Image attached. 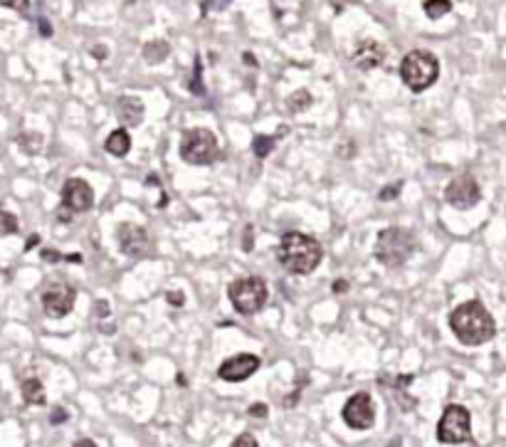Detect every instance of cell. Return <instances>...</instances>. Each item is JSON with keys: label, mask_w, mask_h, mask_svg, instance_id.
Returning <instances> with one entry per match:
<instances>
[{"label": "cell", "mask_w": 506, "mask_h": 447, "mask_svg": "<svg viewBox=\"0 0 506 447\" xmlns=\"http://www.w3.org/2000/svg\"><path fill=\"white\" fill-rule=\"evenodd\" d=\"M418 250V237L407 228H385L378 232L376 259L385 267H403Z\"/></svg>", "instance_id": "3"}, {"label": "cell", "mask_w": 506, "mask_h": 447, "mask_svg": "<svg viewBox=\"0 0 506 447\" xmlns=\"http://www.w3.org/2000/svg\"><path fill=\"white\" fill-rule=\"evenodd\" d=\"M277 257L289 275H312L324 257V250L304 232H287L279 242Z\"/></svg>", "instance_id": "2"}, {"label": "cell", "mask_w": 506, "mask_h": 447, "mask_svg": "<svg viewBox=\"0 0 506 447\" xmlns=\"http://www.w3.org/2000/svg\"><path fill=\"white\" fill-rule=\"evenodd\" d=\"M245 62H247V65H252V67L257 65V59H254V57H252V54H250V52H245Z\"/></svg>", "instance_id": "38"}, {"label": "cell", "mask_w": 506, "mask_h": 447, "mask_svg": "<svg viewBox=\"0 0 506 447\" xmlns=\"http://www.w3.org/2000/svg\"><path fill=\"white\" fill-rule=\"evenodd\" d=\"M92 57H97V59H104V57H106V48H104V45H97V48L92 50Z\"/></svg>", "instance_id": "34"}, {"label": "cell", "mask_w": 506, "mask_h": 447, "mask_svg": "<svg viewBox=\"0 0 506 447\" xmlns=\"http://www.w3.org/2000/svg\"><path fill=\"white\" fill-rule=\"evenodd\" d=\"M343 423L351 430H371L376 423V406L368 393H356L343 406Z\"/></svg>", "instance_id": "10"}, {"label": "cell", "mask_w": 506, "mask_h": 447, "mask_svg": "<svg viewBox=\"0 0 506 447\" xmlns=\"http://www.w3.org/2000/svg\"><path fill=\"white\" fill-rule=\"evenodd\" d=\"M423 10L430 20H440L452 10V0H425Z\"/></svg>", "instance_id": "20"}, {"label": "cell", "mask_w": 506, "mask_h": 447, "mask_svg": "<svg viewBox=\"0 0 506 447\" xmlns=\"http://www.w3.org/2000/svg\"><path fill=\"white\" fill-rule=\"evenodd\" d=\"M252 240H254L252 228H247V230H245V245H242V250H245V252H250V250H252Z\"/></svg>", "instance_id": "31"}, {"label": "cell", "mask_w": 506, "mask_h": 447, "mask_svg": "<svg viewBox=\"0 0 506 447\" xmlns=\"http://www.w3.org/2000/svg\"><path fill=\"white\" fill-rule=\"evenodd\" d=\"M383 59H385V48H383L381 42H376V40L358 42V48H356L354 54H351V62H354V65L358 67V70H363V72L381 67Z\"/></svg>", "instance_id": "14"}, {"label": "cell", "mask_w": 506, "mask_h": 447, "mask_svg": "<svg viewBox=\"0 0 506 447\" xmlns=\"http://www.w3.org/2000/svg\"><path fill=\"white\" fill-rule=\"evenodd\" d=\"M23 398L28 406H45L48 395H45V386L40 383V378H28V381H23Z\"/></svg>", "instance_id": "18"}, {"label": "cell", "mask_w": 506, "mask_h": 447, "mask_svg": "<svg viewBox=\"0 0 506 447\" xmlns=\"http://www.w3.org/2000/svg\"><path fill=\"white\" fill-rule=\"evenodd\" d=\"M97 304H99V314H101V317H104V314H109V306H106V301H104V299L97 301Z\"/></svg>", "instance_id": "36"}, {"label": "cell", "mask_w": 506, "mask_h": 447, "mask_svg": "<svg viewBox=\"0 0 506 447\" xmlns=\"http://www.w3.org/2000/svg\"><path fill=\"white\" fill-rule=\"evenodd\" d=\"M40 245V235H30L28 242H25V252H30L32 248H37Z\"/></svg>", "instance_id": "32"}, {"label": "cell", "mask_w": 506, "mask_h": 447, "mask_svg": "<svg viewBox=\"0 0 506 447\" xmlns=\"http://www.w3.org/2000/svg\"><path fill=\"white\" fill-rule=\"evenodd\" d=\"M77 289L67 282H52L42 292V309L50 319H62L74 309Z\"/></svg>", "instance_id": "8"}, {"label": "cell", "mask_w": 506, "mask_h": 447, "mask_svg": "<svg viewBox=\"0 0 506 447\" xmlns=\"http://www.w3.org/2000/svg\"><path fill=\"white\" fill-rule=\"evenodd\" d=\"M40 32H42V37L52 35V28H50V23H48V20H42V18H40Z\"/></svg>", "instance_id": "33"}, {"label": "cell", "mask_w": 506, "mask_h": 447, "mask_svg": "<svg viewBox=\"0 0 506 447\" xmlns=\"http://www.w3.org/2000/svg\"><path fill=\"white\" fill-rule=\"evenodd\" d=\"M74 447H97V445L92 440H79V442H74Z\"/></svg>", "instance_id": "37"}, {"label": "cell", "mask_w": 506, "mask_h": 447, "mask_svg": "<svg viewBox=\"0 0 506 447\" xmlns=\"http://www.w3.org/2000/svg\"><path fill=\"white\" fill-rule=\"evenodd\" d=\"M165 299H168V304L171 306H183L185 304V295H183V292H168V295H165Z\"/></svg>", "instance_id": "29"}, {"label": "cell", "mask_w": 506, "mask_h": 447, "mask_svg": "<svg viewBox=\"0 0 506 447\" xmlns=\"http://www.w3.org/2000/svg\"><path fill=\"white\" fill-rule=\"evenodd\" d=\"M440 77V59L427 50H412L401 62V79L410 92L420 95L430 89Z\"/></svg>", "instance_id": "4"}, {"label": "cell", "mask_w": 506, "mask_h": 447, "mask_svg": "<svg viewBox=\"0 0 506 447\" xmlns=\"http://www.w3.org/2000/svg\"><path fill=\"white\" fill-rule=\"evenodd\" d=\"M67 418H70V415H67V410L62 406H57L52 410V415H50V423L52 425H62V423H67Z\"/></svg>", "instance_id": "27"}, {"label": "cell", "mask_w": 506, "mask_h": 447, "mask_svg": "<svg viewBox=\"0 0 506 447\" xmlns=\"http://www.w3.org/2000/svg\"><path fill=\"white\" fill-rule=\"evenodd\" d=\"M472 437V418L465 406H447L437 423V440L442 445H462Z\"/></svg>", "instance_id": "7"}, {"label": "cell", "mask_w": 506, "mask_h": 447, "mask_svg": "<svg viewBox=\"0 0 506 447\" xmlns=\"http://www.w3.org/2000/svg\"><path fill=\"white\" fill-rule=\"evenodd\" d=\"M0 6H3V8H10V10L25 12L30 8V0H0Z\"/></svg>", "instance_id": "26"}, {"label": "cell", "mask_w": 506, "mask_h": 447, "mask_svg": "<svg viewBox=\"0 0 506 447\" xmlns=\"http://www.w3.org/2000/svg\"><path fill=\"white\" fill-rule=\"evenodd\" d=\"M259 366H262V361H259L257 356H252V353H237V356H232V359L220 364L218 376L227 383H242V381H247Z\"/></svg>", "instance_id": "13"}, {"label": "cell", "mask_w": 506, "mask_h": 447, "mask_svg": "<svg viewBox=\"0 0 506 447\" xmlns=\"http://www.w3.org/2000/svg\"><path fill=\"white\" fill-rule=\"evenodd\" d=\"M449 329L459 339V344L465 346H482L489 339H494L496 324L494 317L489 314V309L482 301L472 299L459 304L452 314H449Z\"/></svg>", "instance_id": "1"}, {"label": "cell", "mask_w": 506, "mask_h": 447, "mask_svg": "<svg viewBox=\"0 0 506 447\" xmlns=\"http://www.w3.org/2000/svg\"><path fill=\"white\" fill-rule=\"evenodd\" d=\"M117 117L124 129L139 126L143 121V101L139 97H119L117 101Z\"/></svg>", "instance_id": "15"}, {"label": "cell", "mask_w": 506, "mask_h": 447, "mask_svg": "<svg viewBox=\"0 0 506 447\" xmlns=\"http://www.w3.org/2000/svg\"><path fill=\"white\" fill-rule=\"evenodd\" d=\"M312 92L309 89H296L294 95L287 97V112L289 114H301L312 106Z\"/></svg>", "instance_id": "19"}, {"label": "cell", "mask_w": 506, "mask_h": 447, "mask_svg": "<svg viewBox=\"0 0 506 447\" xmlns=\"http://www.w3.org/2000/svg\"><path fill=\"white\" fill-rule=\"evenodd\" d=\"M388 447H401V440H393V445H388Z\"/></svg>", "instance_id": "39"}, {"label": "cell", "mask_w": 506, "mask_h": 447, "mask_svg": "<svg viewBox=\"0 0 506 447\" xmlns=\"http://www.w3.org/2000/svg\"><path fill=\"white\" fill-rule=\"evenodd\" d=\"M18 143H20V148H23V151H28V153H37V151H40L42 136H40V134H32V131H28V134L20 136Z\"/></svg>", "instance_id": "24"}, {"label": "cell", "mask_w": 506, "mask_h": 447, "mask_svg": "<svg viewBox=\"0 0 506 447\" xmlns=\"http://www.w3.org/2000/svg\"><path fill=\"white\" fill-rule=\"evenodd\" d=\"M232 447H259V445H257V440H254L252 435H247V433H245V435H240L235 442H232Z\"/></svg>", "instance_id": "28"}, {"label": "cell", "mask_w": 506, "mask_h": 447, "mask_svg": "<svg viewBox=\"0 0 506 447\" xmlns=\"http://www.w3.org/2000/svg\"><path fill=\"white\" fill-rule=\"evenodd\" d=\"M18 230H20L18 218H15L12 212H8V210H3V208H0V237L15 235Z\"/></svg>", "instance_id": "22"}, {"label": "cell", "mask_w": 506, "mask_h": 447, "mask_svg": "<svg viewBox=\"0 0 506 447\" xmlns=\"http://www.w3.org/2000/svg\"><path fill=\"white\" fill-rule=\"evenodd\" d=\"M274 143H277V136H265V134L254 136L252 153L257 156V159H267V156L274 151Z\"/></svg>", "instance_id": "21"}, {"label": "cell", "mask_w": 506, "mask_h": 447, "mask_svg": "<svg viewBox=\"0 0 506 447\" xmlns=\"http://www.w3.org/2000/svg\"><path fill=\"white\" fill-rule=\"evenodd\" d=\"M106 151L112 153V156H117V159H124L126 153L131 151V136L126 129H117L109 134V139H106Z\"/></svg>", "instance_id": "16"}, {"label": "cell", "mask_w": 506, "mask_h": 447, "mask_svg": "<svg viewBox=\"0 0 506 447\" xmlns=\"http://www.w3.org/2000/svg\"><path fill=\"white\" fill-rule=\"evenodd\" d=\"M250 415H254V418H265L267 406L265 403H254V406H250Z\"/></svg>", "instance_id": "30"}, {"label": "cell", "mask_w": 506, "mask_h": 447, "mask_svg": "<svg viewBox=\"0 0 506 447\" xmlns=\"http://www.w3.org/2000/svg\"><path fill=\"white\" fill-rule=\"evenodd\" d=\"M346 282H343V279H338V282L334 284V292H338V295H343V292H346Z\"/></svg>", "instance_id": "35"}, {"label": "cell", "mask_w": 506, "mask_h": 447, "mask_svg": "<svg viewBox=\"0 0 506 447\" xmlns=\"http://www.w3.org/2000/svg\"><path fill=\"white\" fill-rule=\"evenodd\" d=\"M117 242L119 250L131 259H141L151 255V237H148V230L141 225L134 223H121L117 228Z\"/></svg>", "instance_id": "9"}, {"label": "cell", "mask_w": 506, "mask_h": 447, "mask_svg": "<svg viewBox=\"0 0 506 447\" xmlns=\"http://www.w3.org/2000/svg\"><path fill=\"white\" fill-rule=\"evenodd\" d=\"M190 92L195 97H205V84H203V65H201V57L195 59V70H193V79H190Z\"/></svg>", "instance_id": "23"}, {"label": "cell", "mask_w": 506, "mask_h": 447, "mask_svg": "<svg viewBox=\"0 0 506 447\" xmlns=\"http://www.w3.org/2000/svg\"><path fill=\"white\" fill-rule=\"evenodd\" d=\"M94 206V190L82 178H70L62 188V208L70 212H87Z\"/></svg>", "instance_id": "12"}, {"label": "cell", "mask_w": 506, "mask_h": 447, "mask_svg": "<svg viewBox=\"0 0 506 447\" xmlns=\"http://www.w3.org/2000/svg\"><path fill=\"white\" fill-rule=\"evenodd\" d=\"M168 54H171V45L165 40H151L143 45V59L148 65H161L163 59H168Z\"/></svg>", "instance_id": "17"}, {"label": "cell", "mask_w": 506, "mask_h": 447, "mask_svg": "<svg viewBox=\"0 0 506 447\" xmlns=\"http://www.w3.org/2000/svg\"><path fill=\"white\" fill-rule=\"evenodd\" d=\"M267 284L262 277H245L227 287V297L235 306V312L242 317H252L267 304Z\"/></svg>", "instance_id": "5"}, {"label": "cell", "mask_w": 506, "mask_h": 447, "mask_svg": "<svg viewBox=\"0 0 506 447\" xmlns=\"http://www.w3.org/2000/svg\"><path fill=\"white\" fill-rule=\"evenodd\" d=\"M445 200L457 210H469L482 200V188L469 173H465V176H457L449 181L447 190H445Z\"/></svg>", "instance_id": "11"}, {"label": "cell", "mask_w": 506, "mask_h": 447, "mask_svg": "<svg viewBox=\"0 0 506 447\" xmlns=\"http://www.w3.org/2000/svg\"><path fill=\"white\" fill-rule=\"evenodd\" d=\"M181 159L193 166H208L220 159L218 136L210 129H190L183 134L181 141Z\"/></svg>", "instance_id": "6"}, {"label": "cell", "mask_w": 506, "mask_h": 447, "mask_svg": "<svg viewBox=\"0 0 506 447\" xmlns=\"http://www.w3.org/2000/svg\"><path fill=\"white\" fill-rule=\"evenodd\" d=\"M401 190H403V183L401 181H398V183H388V186H385V188L378 193V198H381V200H393V198H398V195H401Z\"/></svg>", "instance_id": "25"}]
</instances>
